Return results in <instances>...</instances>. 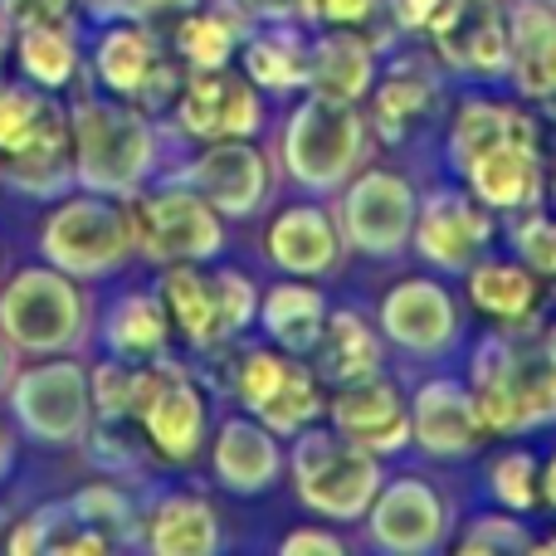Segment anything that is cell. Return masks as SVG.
<instances>
[{
	"mask_svg": "<svg viewBox=\"0 0 556 556\" xmlns=\"http://www.w3.org/2000/svg\"><path fill=\"white\" fill-rule=\"evenodd\" d=\"M152 64H156V49H152V39H147L142 29H113V35H103V49H98V74H103V84L113 88V93L137 98V88L147 84Z\"/></svg>",
	"mask_w": 556,
	"mask_h": 556,
	"instance_id": "1f68e13d",
	"label": "cell"
},
{
	"mask_svg": "<svg viewBox=\"0 0 556 556\" xmlns=\"http://www.w3.org/2000/svg\"><path fill=\"white\" fill-rule=\"evenodd\" d=\"M176 49H181L186 64H195V68H225L235 54V20L186 15L181 29H176Z\"/></svg>",
	"mask_w": 556,
	"mask_h": 556,
	"instance_id": "d590c367",
	"label": "cell"
},
{
	"mask_svg": "<svg viewBox=\"0 0 556 556\" xmlns=\"http://www.w3.org/2000/svg\"><path fill=\"white\" fill-rule=\"evenodd\" d=\"M191 186L215 211L250 215L254 205L269 195V172H264V156L254 152V147H244V137H225L220 147H211V152L191 166Z\"/></svg>",
	"mask_w": 556,
	"mask_h": 556,
	"instance_id": "4fadbf2b",
	"label": "cell"
},
{
	"mask_svg": "<svg viewBox=\"0 0 556 556\" xmlns=\"http://www.w3.org/2000/svg\"><path fill=\"white\" fill-rule=\"evenodd\" d=\"M49 113V98L35 88L5 84L0 88V152H15L20 142H29V132L39 127V117Z\"/></svg>",
	"mask_w": 556,
	"mask_h": 556,
	"instance_id": "f35d334b",
	"label": "cell"
},
{
	"mask_svg": "<svg viewBox=\"0 0 556 556\" xmlns=\"http://www.w3.org/2000/svg\"><path fill=\"white\" fill-rule=\"evenodd\" d=\"M493 5H498V0H493Z\"/></svg>",
	"mask_w": 556,
	"mask_h": 556,
	"instance_id": "680465c9",
	"label": "cell"
},
{
	"mask_svg": "<svg viewBox=\"0 0 556 556\" xmlns=\"http://www.w3.org/2000/svg\"><path fill=\"white\" fill-rule=\"evenodd\" d=\"M264 327H269L274 342H283V352H313L327 327L323 293L307 283H278L264 298Z\"/></svg>",
	"mask_w": 556,
	"mask_h": 556,
	"instance_id": "4316f807",
	"label": "cell"
},
{
	"mask_svg": "<svg viewBox=\"0 0 556 556\" xmlns=\"http://www.w3.org/2000/svg\"><path fill=\"white\" fill-rule=\"evenodd\" d=\"M0 459H5V440H0Z\"/></svg>",
	"mask_w": 556,
	"mask_h": 556,
	"instance_id": "9f6ffc18",
	"label": "cell"
},
{
	"mask_svg": "<svg viewBox=\"0 0 556 556\" xmlns=\"http://www.w3.org/2000/svg\"><path fill=\"white\" fill-rule=\"evenodd\" d=\"M425 29L454 68H469V74L508 68V25L493 0H444Z\"/></svg>",
	"mask_w": 556,
	"mask_h": 556,
	"instance_id": "9c48e42d",
	"label": "cell"
},
{
	"mask_svg": "<svg viewBox=\"0 0 556 556\" xmlns=\"http://www.w3.org/2000/svg\"><path fill=\"white\" fill-rule=\"evenodd\" d=\"M0 323L29 352H49V346L74 342L78 332V293L68 278L49 269H29L0 298Z\"/></svg>",
	"mask_w": 556,
	"mask_h": 556,
	"instance_id": "52a82bcc",
	"label": "cell"
},
{
	"mask_svg": "<svg viewBox=\"0 0 556 556\" xmlns=\"http://www.w3.org/2000/svg\"><path fill=\"white\" fill-rule=\"evenodd\" d=\"M244 68L260 88H298L307 84V49L293 35L254 39L250 54H244Z\"/></svg>",
	"mask_w": 556,
	"mask_h": 556,
	"instance_id": "836d02e7",
	"label": "cell"
},
{
	"mask_svg": "<svg viewBox=\"0 0 556 556\" xmlns=\"http://www.w3.org/2000/svg\"><path fill=\"white\" fill-rule=\"evenodd\" d=\"M307 84L317 98H337V103H356L371 88V49L352 35H327L307 54Z\"/></svg>",
	"mask_w": 556,
	"mask_h": 556,
	"instance_id": "cb8c5ba5",
	"label": "cell"
},
{
	"mask_svg": "<svg viewBox=\"0 0 556 556\" xmlns=\"http://www.w3.org/2000/svg\"><path fill=\"white\" fill-rule=\"evenodd\" d=\"M264 123L260 93L244 78H230L220 68H201L191 84L181 88V127L191 137H254Z\"/></svg>",
	"mask_w": 556,
	"mask_h": 556,
	"instance_id": "7c38bea8",
	"label": "cell"
},
{
	"mask_svg": "<svg viewBox=\"0 0 556 556\" xmlns=\"http://www.w3.org/2000/svg\"><path fill=\"white\" fill-rule=\"evenodd\" d=\"M376 542L391 552H425L440 542L444 532V503L434 498L425 483L415 479H401L395 489L381 493V503H376Z\"/></svg>",
	"mask_w": 556,
	"mask_h": 556,
	"instance_id": "d6986e66",
	"label": "cell"
},
{
	"mask_svg": "<svg viewBox=\"0 0 556 556\" xmlns=\"http://www.w3.org/2000/svg\"><path fill=\"white\" fill-rule=\"evenodd\" d=\"M127 250H132V220L98 195L59 205L45 220V254L68 274H108L127 260Z\"/></svg>",
	"mask_w": 556,
	"mask_h": 556,
	"instance_id": "3957f363",
	"label": "cell"
},
{
	"mask_svg": "<svg viewBox=\"0 0 556 556\" xmlns=\"http://www.w3.org/2000/svg\"><path fill=\"white\" fill-rule=\"evenodd\" d=\"M132 381L137 371L127 362H108L93 371V381H88V401H98V415L103 420H123V415H132Z\"/></svg>",
	"mask_w": 556,
	"mask_h": 556,
	"instance_id": "60d3db41",
	"label": "cell"
},
{
	"mask_svg": "<svg viewBox=\"0 0 556 556\" xmlns=\"http://www.w3.org/2000/svg\"><path fill=\"white\" fill-rule=\"evenodd\" d=\"M415 440L430 454H469L483 444V420L479 405H473V391L454 381H430L420 395H415Z\"/></svg>",
	"mask_w": 556,
	"mask_h": 556,
	"instance_id": "e0dca14e",
	"label": "cell"
},
{
	"mask_svg": "<svg viewBox=\"0 0 556 556\" xmlns=\"http://www.w3.org/2000/svg\"><path fill=\"white\" fill-rule=\"evenodd\" d=\"M508 137L538 142V127L503 103H469L459 113V123H454V162L464 166L473 152H483V147H493V142H508Z\"/></svg>",
	"mask_w": 556,
	"mask_h": 556,
	"instance_id": "f546056e",
	"label": "cell"
},
{
	"mask_svg": "<svg viewBox=\"0 0 556 556\" xmlns=\"http://www.w3.org/2000/svg\"><path fill=\"white\" fill-rule=\"evenodd\" d=\"M10 156V181L29 195H49L59 191V181L68 176V156H74V132H68V117L49 103V113L39 117V127L29 132V142H20Z\"/></svg>",
	"mask_w": 556,
	"mask_h": 556,
	"instance_id": "44dd1931",
	"label": "cell"
},
{
	"mask_svg": "<svg viewBox=\"0 0 556 556\" xmlns=\"http://www.w3.org/2000/svg\"><path fill=\"white\" fill-rule=\"evenodd\" d=\"M10 547L15 552H39V547H49V552H108L113 542H108L103 532L88 528L74 508H45L10 538Z\"/></svg>",
	"mask_w": 556,
	"mask_h": 556,
	"instance_id": "4dcf8cb0",
	"label": "cell"
},
{
	"mask_svg": "<svg viewBox=\"0 0 556 556\" xmlns=\"http://www.w3.org/2000/svg\"><path fill=\"white\" fill-rule=\"evenodd\" d=\"M493 220L489 205L469 201V195H434L420 215V250L425 260H434L440 269H469L479 260V250L489 244Z\"/></svg>",
	"mask_w": 556,
	"mask_h": 556,
	"instance_id": "5bb4252c",
	"label": "cell"
},
{
	"mask_svg": "<svg viewBox=\"0 0 556 556\" xmlns=\"http://www.w3.org/2000/svg\"><path fill=\"white\" fill-rule=\"evenodd\" d=\"M132 415L147 425L152 444L166 459H191L205 434V401L181 366L147 362L132 381Z\"/></svg>",
	"mask_w": 556,
	"mask_h": 556,
	"instance_id": "5b68a950",
	"label": "cell"
},
{
	"mask_svg": "<svg viewBox=\"0 0 556 556\" xmlns=\"http://www.w3.org/2000/svg\"><path fill=\"white\" fill-rule=\"evenodd\" d=\"M332 420L362 450H401L410 440V420H405L401 395H395L391 381H376V376L342 386V395L332 401Z\"/></svg>",
	"mask_w": 556,
	"mask_h": 556,
	"instance_id": "9a60e30c",
	"label": "cell"
},
{
	"mask_svg": "<svg viewBox=\"0 0 556 556\" xmlns=\"http://www.w3.org/2000/svg\"><path fill=\"white\" fill-rule=\"evenodd\" d=\"M162 307L195 346H211L230 332L225 327V303H220V278L195 274L191 264H176V269L162 274Z\"/></svg>",
	"mask_w": 556,
	"mask_h": 556,
	"instance_id": "7402d4cb",
	"label": "cell"
},
{
	"mask_svg": "<svg viewBox=\"0 0 556 556\" xmlns=\"http://www.w3.org/2000/svg\"><path fill=\"white\" fill-rule=\"evenodd\" d=\"M538 552H556V538H547V542H532Z\"/></svg>",
	"mask_w": 556,
	"mask_h": 556,
	"instance_id": "11a10c76",
	"label": "cell"
},
{
	"mask_svg": "<svg viewBox=\"0 0 556 556\" xmlns=\"http://www.w3.org/2000/svg\"><path fill=\"white\" fill-rule=\"evenodd\" d=\"M522 547H532V538L522 532V522L518 518H479L469 528V538L459 542V552H522Z\"/></svg>",
	"mask_w": 556,
	"mask_h": 556,
	"instance_id": "ee69618b",
	"label": "cell"
},
{
	"mask_svg": "<svg viewBox=\"0 0 556 556\" xmlns=\"http://www.w3.org/2000/svg\"><path fill=\"white\" fill-rule=\"evenodd\" d=\"M68 132H74L78 176L93 191H127L152 162V137H147L142 117L117 103H98V98L78 103Z\"/></svg>",
	"mask_w": 556,
	"mask_h": 556,
	"instance_id": "7a4b0ae2",
	"label": "cell"
},
{
	"mask_svg": "<svg viewBox=\"0 0 556 556\" xmlns=\"http://www.w3.org/2000/svg\"><path fill=\"white\" fill-rule=\"evenodd\" d=\"M513 250L538 278H556V215H542L538 205L522 211V220L513 225Z\"/></svg>",
	"mask_w": 556,
	"mask_h": 556,
	"instance_id": "ab89813d",
	"label": "cell"
},
{
	"mask_svg": "<svg viewBox=\"0 0 556 556\" xmlns=\"http://www.w3.org/2000/svg\"><path fill=\"white\" fill-rule=\"evenodd\" d=\"M74 0H0V15L10 25H59Z\"/></svg>",
	"mask_w": 556,
	"mask_h": 556,
	"instance_id": "bcb514c9",
	"label": "cell"
},
{
	"mask_svg": "<svg viewBox=\"0 0 556 556\" xmlns=\"http://www.w3.org/2000/svg\"><path fill=\"white\" fill-rule=\"evenodd\" d=\"M244 5H250L254 15H264V20H283L288 10H298V0H244Z\"/></svg>",
	"mask_w": 556,
	"mask_h": 556,
	"instance_id": "f5cc1de1",
	"label": "cell"
},
{
	"mask_svg": "<svg viewBox=\"0 0 556 556\" xmlns=\"http://www.w3.org/2000/svg\"><path fill=\"white\" fill-rule=\"evenodd\" d=\"M493 493L503 508L513 513H532L542 503V483H538V459L528 450H513L493 464Z\"/></svg>",
	"mask_w": 556,
	"mask_h": 556,
	"instance_id": "74e56055",
	"label": "cell"
},
{
	"mask_svg": "<svg viewBox=\"0 0 556 556\" xmlns=\"http://www.w3.org/2000/svg\"><path fill=\"white\" fill-rule=\"evenodd\" d=\"M542 356H547V362L556 366V323L547 327V337H542Z\"/></svg>",
	"mask_w": 556,
	"mask_h": 556,
	"instance_id": "db71d44e",
	"label": "cell"
},
{
	"mask_svg": "<svg viewBox=\"0 0 556 556\" xmlns=\"http://www.w3.org/2000/svg\"><path fill=\"white\" fill-rule=\"evenodd\" d=\"M264 425L269 430H283V434H293V430H303V425H313L317 415H323V395H317V381H313V371L307 366H288V376H283V386L269 395V405H264Z\"/></svg>",
	"mask_w": 556,
	"mask_h": 556,
	"instance_id": "e575fe53",
	"label": "cell"
},
{
	"mask_svg": "<svg viewBox=\"0 0 556 556\" xmlns=\"http://www.w3.org/2000/svg\"><path fill=\"white\" fill-rule=\"evenodd\" d=\"M74 513L88 522L93 532H103L108 542L117 538V532L132 528V508H127V498L117 489H88L74 498Z\"/></svg>",
	"mask_w": 556,
	"mask_h": 556,
	"instance_id": "7bdbcfd3",
	"label": "cell"
},
{
	"mask_svg": "<svg viewBox=\"0 0 556 556\" xmlns=\"http://www.w3.org/2000/svg\"><path fill=\"white\" fill-rule=\"evenodd\" d=\"M195 0H137V15H186Z\"/></svg>",
	"mask_w": 556,
	"mask_h": 556,
	"instance_id": "f907efd6",
	"label": "cell"
},
{
	"mask_svg": "<svg viewBox=\"0 0 556 556\" xmlns=\"http://www.w3.org/2000/svg\"><path fill=\"white\" fill-rule=\"evenodd\" d=\"M283 552H327V556H342V542L323 528H303L293 538H283Z\"/></svg>",
	"mask_w": 556,
	"mask_h": 556,
	"instance_id": "c3c4849f",
	"label": "cell"
},
{
	"mask_svg": "<svg viewBox=\"0 0 556 556\" xmlns=\"http://www.w3.org/2000/svg\"><path fill=\"white\" fill-rule=\"evenodd\" d=\"M269 260L288 274H327L337 264V230L317 205L283 211L269 225Z\"/></svg>",
	"mask_w": 556,
	"mask_h": 556,
	"instance_id": "ffe728a7",
	"label": "cell"
},
{
	"mask_svg": "<svg viewBox=\"0 0 556 556\" xmlns=\"http://www.w3.org/2000/svg\"><path fill=\"white\" fill-rule=\"evenodd\" d=\"M459 172L469 176L473 201L489 205V211H532V205H542L538 142H522V137L493 142L483 152H473Z\"/></svg>",
	"mask_w": 556,
	"mask_h": 556,
	"instance_id": "8fae6325",
	"label": "cell"
},
{
	"mask_svg": "<svg viewBox=\"0 0 556 556\" xmlns=\"http://www.w3.org/2000/svg\"><path fill=\"white\" fill-rule=\"evenodd\" d=\"M132 244H142V254L162 264H191L211 260L225 244V230L215 220V205L201 201L191 191H162L152 201L132 205Z\"/></svg>",
	"mask_w": 556,
	"mask_h": 556,
	"instance_id": "8992f818",
	"label": "cell"
},
{
	"mask_svg": "<svg viewBox=\"0 0 556 556\" xmlns=\"http://www.w3.org/2000/svg\"><path fill=\"white\" fill-rule=\"evenodd\" d=\"M288 172L307 186H337L362 156V117L352 113V103L337 98H313L293 113L288 127Z\"/></svg>",
	"mask_w": 556,
	"mask_h": 556,
	"instance_id": "277c9868",
	"label": "cell"
},
{
	"mask_svg": "<svg viewBox=\"0 0 556 556\" xmlns=\"http://www.w3.org/2000/svg\"><path fill=\"white\" fill-rule=\"evenodd\" d=\"M376 366H381V346L366 332V323L352 313H337L323 327V337H317V371H323V381L352 386L376 376Z\"/></svg>",
	"mask_w": 556,
	"mask_h": 556,
	"instance_id": "484cf974",
	"label": "cell"
},
{
	"mask_svg": "<svg viewBox=\"0 0 556 556\" xmlns=\"http://www.w3.org/2000/svg\"><path fill=\"white\" fill-rule=\"evenodd\" d=\"M342 220H346V240L366 254H395L410 235L415 220V195L401 176L391 172H366L362 181L346 191L342 205Z\"/></svg>",
	"mask_w": 556,
	"mask_h": 556,
	"instance_id": "30bf717a",
	"label": "cell"
},
{
	"mask_svg": "<svg viewBox=\"0 0 556 556\" xmlns=\"http://www.w3.org/2000/svg\"><path fill=\"white\" fill-rule=\"evenodd\" d=\"M15 410L25 420V430L39 434V440H78L88 425V376L74 362L35 366L15 386Z\"/></svg>",
	"mask_w": 556,
	"mask_h": 556,
	"instance_id": "ba28073f",
	"label": "cell"
},
{
	"mask_svg": "<svg viewBox=\"0 0 556 556\" xmlns=\"http://www.w3.org/2000/svg\"><path fill=\"white\" fill-rule=\"evenodd\" d=\"M430 103V88L415 84V78H391V84L376 93V127H381L386 142H401L410 132V123L425 113Z\"/></svg>",
	"mask_w": 556,
	"mask_h": 556,
	"instance_id": "8d00e7d4",
	"label": "cell"
},
{
	"mask_svg": "<svg viewBox=\"0 0 556 556\" xmlns=\"http://www.w3.org/2000/svg\"><path fill=\"white\" fill-rule=\"evenodd\" d=\"M381 323L401 346L434 352V346H444L454 337L459 317H454V303L440 283H430V278H405V283H395L391 293H386Z\"/></svg>",
	"mask_w": 556,
	"mask_h": 556,
	"instance_id": "2e32d148",
	"label": "cell"
},
{
	"mask_svg": "<svg viewBox=\"0 0 556 556\" xmlns=\"http://www.w3.org/2000/svg\"><path fill=\"white\" fill-rule=\"evenodd\" d=\"M288 356H274V352H254V356H244L240 362V401L250 405L254 415L269 405V395L283 386V376H288Z\"/></svg>",
	"mask_w": 556,
	"mask_h": 556,
	"instance_id": "b9f144b4",
	"label": "cell"
},
{
	"mask_svg": "<svg viewBox=\"0 0 556 556\" xmlns=\"http://www.w3.org/2000/svg\"><path fill=\"white\" fill-rule=\"evenodd\" d=\"M108 342H113L117 356L127 362H156L166 346V307L156 298H123L113 313V327H108Z\"/></svg>",
	"mask_w": 556,
	"mask_h": 556,
	"instance_id": "f1b7e54d",
	"label": "cell"
},
{
	"mask_svg": "<svg viewBox=\"0 0 556 556\" xmlns=\"http://www.w3.org/2000/svg\"><path fill=\"white\" fill-rule=\"evenodd\" d=\"M215 473H220L225 489L235 493H260L274 483L278 473V444L269 430L260 425L230 420L220 430V444H215Z\"/></svg>",
	"mask_w": 556,
	"mask_h": 556,
	"instance_id": "603a6c76",
	"label": "cell"
},
{
	"mask_svg": "<svg viewBox=\"0 0 556 556\" xmlns=\"http://www.w3.org/2000/svg\"><path fill=\"white\" fill-rule=\"evenodd\" d=\"M152 552L162 556H201V552H215L220 532H215V508L201 498H166L152 518V532H147Z\"/></svg>",
	"mask_w": 556,
	"mask_h": 556,
	"instance_id": "83f0119b",
	"label": "cell"
},
{
	"mask_svg": "<svg viewBox=\"0 0 556 556\" xmlns=\"http://www.w3.org/2000/svg\"><path fill=\"white\" fill-rule=\"evenodd\" d=\"M508 64L528 98L556 93V0H518L508 20Z\"/></svg>",
	"mask_w": 556,
	"mask_h": 556,
	"instance_id": "ac0fdd59",
	"label": "cell"
},
{
	"mask_svg": "<svg viewBox=\"0 0 556 556\" xmlns=\"http://www.w3.org/2000/svg\"><path fill=\"white\" fill-rule=\"evenodd\" d=\"M538 483H542V503L556 513V450L547 454V464L538 469Z\"/></svg>",
	"mask_w": 556,
	"mask_h": 556,
	"instance_id": "816d5d0a",
	"label": "cell"
},
{
	"mask_svg": "<svg viewBox=\"0 0 556 556\" xmlns=\"http://www.w3.org/2000/svg\"><path fill=\"white\" fill-rule=\"evenodd\" d=\"M293 479L298 493L313 513L327 518H362L371 508L376 489H381V469H376L371 450L342 440L327 430H307L293 450Z\"/></svg>",
	"mask_w": 556,
	"mask_h": 556,
	"instance_id": "6da1fadb",
	"label": "cell"
},
{
	"mask_svg": "<svg viewBox=\"0 0 556 556\" xmlns=\"http://www.w3.org/2000/svg\"><path fill=\"white\" fill-rule=\"evenodd\" d=\"M298 10L332 25H366L376 15V0H298Z\"/></svg>",
	"mask_w": 556,
	"mask_h": 556,
	"instance_id": "f6af8a7d",
	"label": "cell"
},
{
	"mask_svg": "<svg viewBox=\"0 0 556 556\" xmlns=\"http://www.w3.org/2000/svg\"><path fill=\"white\" fill-rule=\"evenodd\" d=\"M0 366H5V362H0Z\"/></svg>",
	"mask_w": 556,
	"mask_h": 556,
	"instance_id": "91938a15",
	"label": "cell"
},
{
	"mask_svg": "<svg viewBox=\"0 0 556 556\" xmlns=\"http://www.w3.org/2000/svg\"><path fill=\"white\" fill-rule=\"evenodd\" d=\"M220 303H225V327H244L254 317V283L244 274H220Z\"/></svg>",
	"mask_w": 556,
	"mask_h": 556,
	"instance_id": "7dc6e473",
	"label": "cell"
},
{
	"mask_svg": "<svg viewBox=\"0 0 556 556\" xmlns=\"http://www.w3.org/2000/svg\"><path fill=\"white\" fill-rule=\"evenodd\" d=\"M20 64L39 88H64L78 68V54L59 25H20Z\"/></svg>",
	"mask_w": 556,
	"mask_h": 556,
	"instance_id": "d6a6232c",
	"label": "cell"
},
{
	"mask_svg": "<svg viewBox=\"0 0 556 556\" xmlns=\"http://www.w3.org/2000/svg\"><path fill=\"white\" fill-rule=\"evenodd\" d=\"M0 59H5V45H0Z\"/></svg>",
	"mask_w": 556,
	"mask_h": 556,
	"instance_id": "6f0895ef",
	"label": "cell"
},
{
	"mask_svg": "<svg viewBox=\"0 0 556 556\" xmlns=\"http://www.w3.org/2000/svg\"><path fill=\"white\" fill-rule=\"evenodd\" d=\"M440 5H444V0H395V20H401V25H410V29H420V25H430V15Z\"/></svg>",
	"mask_w": 556,
	"mask_h": 556,
	"instance_id": "681fc988",
	"label": "cell"
},
{
	"mask_svg": "<svg viewBox=\"0 0 556 556\" xmlns=\"http://www.w3.org/2000/svg\"><path fill=\"white\" fill-rule=\"evenodd\" d=\"M469 298L493 323H528L542 298V283L528 264H469Z\"/></svg>",
	"mask_w": 556,
	"mask_h": 556,
	"instance_id": "d4e9b609",
	"label": "cell"
}]
</instances>
